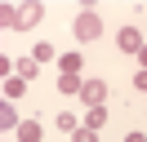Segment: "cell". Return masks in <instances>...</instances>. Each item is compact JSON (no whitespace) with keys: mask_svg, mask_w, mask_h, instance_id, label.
<instances>
[{"mask_svg":"<svg viewBox=\"0 0 147 142\" xmlns=\"http://www.w3.org/2000/svg\"><path fill=\"white\" fill-rule=\"evenodd\" d=\"M71 36H76L80 44L98 40V36H102V18L94 13V9H80V13H76V22H71Z\"/></svg>","mask_w":147,"mask_h":142,"instance_id":"cell-1","label":"cell"},{"mask_svg":"<svg viewBox=\"0 0 147 142\" xmlns=\"http://www.w3.org/2000/svg\"><path fill=\"white\" fill-rule=\"evenodd\" d=\"M40 0H22V5H13V31H31V27L40 22Z\"/></svg>","mask_w":147,"mask_h":142,"instance_id":"cell-2","label":"cell"},{"mask_svg":"<svg viewBox=\"0 0 147 142\" xmlns=\"http://www.w3.org/2000/svg\"><path fill=\"white\" fill-rule=\"evenodd\" d=\"M80 102H85V107H107V80H85Z\"/></svg>","mask_w":147,"mask_h":142,"instance_id":"cell-3","label":"cell"},{"mask_svg":"<svg viewBox=\"0 0 147 142\" xmlns=\"http://www.w3.org/2000/svg\"><path fill=\"white\" fill-rule=\"evenodd\" d=\"M116 44H120L125 53H143V31H138V27H120Z\"/></svg>","mask_w":147,"mask_h":142,"instance_id":"cell-4","label":"cell"},{"mask_svg":"<svg viewBox=\"0 0 147 142\" xmlns=\"http://www.w3.org/2000/svg\"><path fill=\"white\" fill-rule=\"evenodd\" d=\"M13 76H22V80H36V76H40V62L31 58V53H27V58H13Z\"/></svg>","mask_w":147,"mask_h":142,"instance_id":"cell-5","label":"cell"},{"mask_svg":"<svg viewBox=\"0 0 147 142\" xmlns=\"http://www.w3.org/2000/svg\"><path fill=\"white\" fill-rule=\"evenodd\" d=\"M80 89H85V76H76V71L58 76V93H80Z\"/></svg>","mask_w":147,"mask_h":142,"instance_id":"cell-6","label":"cell"},{"mask_svg":"<svg viewBox=\"0 0 147 142\" xmlns=\"http://www.w3.org/2000/svg\"><path fill=\"white\" fill-rule=\"evenodd\" d=\"M22 124V115H18V107H9V98H5V107H0V129L9 133V129H18Z\"/></svg>","mask_w":147,"mask_h":142,"instance_id":"cell-7","label":"cell"},{"mask_svg":"<svg viewBox=\"0 0 147 142\" xmlns=\"http://www.w3.org/2000/svg\"><path fill=\"white\" fill-rule=\"evenodd\" d=\"M13 133H18V142H40V120H22Z\"/></svg>","mask_w":147,"mask_h":142,"instance_id":"cell-8","label":"cell"},{"mask_svg":"<svg viewBox=\"0 0 147 142\" xmlns=\"http://www.w3.org/2000/svg\"><path fill=\"white\" fill-rule=\"evenodd\" d=\"M22 93H27V80H22V76H9V80H5V98H9V102H18Z\"/></svg>","mask_w":147,"mask_h":142,"instance_id":"cell-9","label":"cell"},{"mask_svg":"<svg viewBox=\"0 0 147 142\" xmlns=\"http://www.w3.org/2000/svg\"><path fill=\"white\" fill-rule=\"evenodd\" d=\"M107 124V107H89V115H85V129H102Z\"/></svg>","mask_w":147,"mask_h":142,"instance_id":"cell-10","label":"cell"},{"mask_svg":"<svg viewBox=\"0 0 147 142\" xmlns=\"http://www.w3.org/2000/svg\"><path fill=\"white\" fill-rule=\"evenodd\" d=\"M58 67H63V71H76V76H80V71H85V58H80V53H63V58H58Z\"/></svg>","mask_w":147,"mask_h":142,"instance_id":"cell-11","label":"cell"},{"mask_svg":"<svg viewBox=\"0 0 147 142\" xmlns=\"http://www.w3.org/2000/svg\"><path fill=\"white\" fill-rule=\"evenodd\" d=\"M31 58H36L40 67H45V62H54V44H49V40H40L36 49H31Z\"/></svg>","mask_w":147,"mask_h":142,"instance_id":"cell-12","label":"cell"},{"mask_svg":"<svg viewBox=\"0 0 147 142\" xmlns=\"http://www.w3.org/2000/svg\"><path fill=\"white\" fill-rule=\"evenodd\" d=\"M54 124H58V129H63V133H76V129H80L71 111H58V120H54Z\"/></svg>","mask_w":147,"mask_h":142,"instance_id":"cell-13","label":"cell"},{"mask_svg":"<svg viewBox=\"0 0 147 142\" xmlns=\"http://www.w3.org/2000/svg\"><path fill=\"white\" fill-rule=\"evenodd\" d=\"M0 27H5V31H13V5H0Z\"/></svg>","mask_w":147,"mask_h":142,"instance_id":"cell-14","label":"cell"},{"mask_svg":"<svg viewBox=\"0 0 147 142\" xmlns=\"http://www.w3.org/2000/svg\"><path fill=\"white\" fill-rule=\"evenodd\" d=\"M71 142H98V129H76Z\"/></svg>","mask_w":147,"mask_h":142,"instance_id":"cell-15","label":"cell"},{"mask_svg":"<svg viewBox=\"0 0 147 142\" xmlns=\"http://www.w3.org/2000/svg\"><path fill=\"white\" fill-rule=\"evenodd\" d=\"M134 89H143V93H147V67H143V71H134Z\"/></svg>","mask_w":147,"mask_h":142,"instance_id":"cell-16","label":"cell"},{"mask_svg":"<svg viewBox=\"0 0 147 142\" xmlns=\"http://www.w3.org/2000/svg\"><path fill=\"white\" fill-rule=\"evenodd\" d=\"M125 142H147V133H138V129H134V133H125Z\"/></svg>","mask_w":147,"mask_h":142,"instance_id":"cell-17","label":"cell"},{"mask_svg":"<svg viewBox=\"0 0 147 142\" xmlns=\"http://www.w3.org/2000/svg\"><path fill=\"white\" fill-rule=\"evenodd\" d=\"M138 62H143V67H147V44H143V53H138Z\"/></svg>","mask_w":147,"mask_h":142,"instance_id":"cell-18","label":"cell"}]
</instances>
